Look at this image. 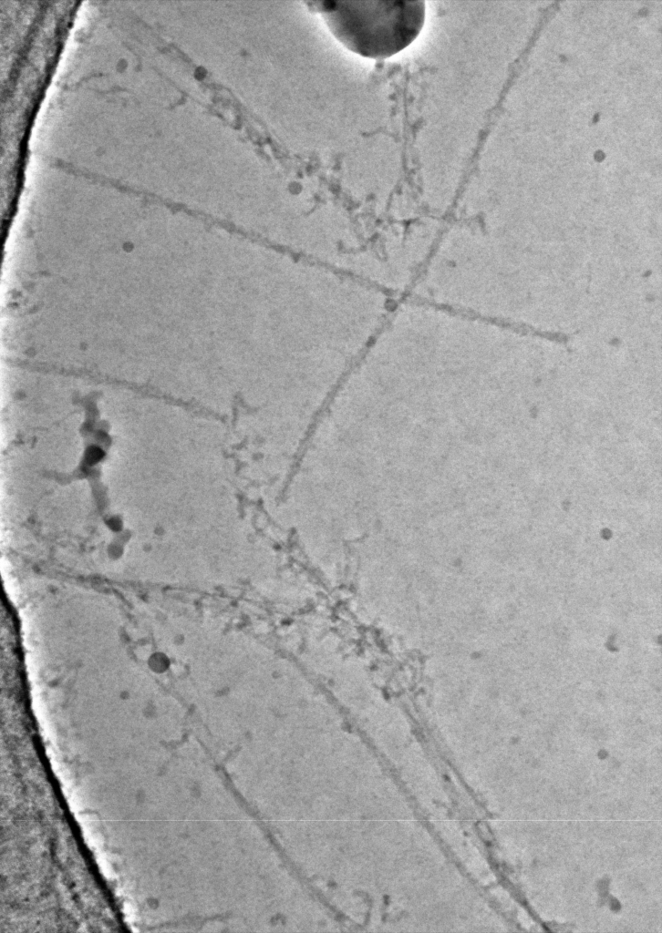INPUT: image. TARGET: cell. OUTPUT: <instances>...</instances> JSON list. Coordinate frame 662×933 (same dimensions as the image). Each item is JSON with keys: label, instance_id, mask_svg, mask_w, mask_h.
Masks as SVG:
<instances>
[{"label": "cell", "instance_id": "6da1fadb", "mask_svg": "<svg viewBox=\"0 0 662 933\" xmlns=\"http://www.w3.org/2000/svg\"><path fill=\"white\" fill-rule=\"evenodd\" d=\"M333 36L350 51L368 58L389 57L411 44L425 20V3L312 2Z\"/></svg>", "mask_w": 662, "mask_h": 933}]
</instances>
